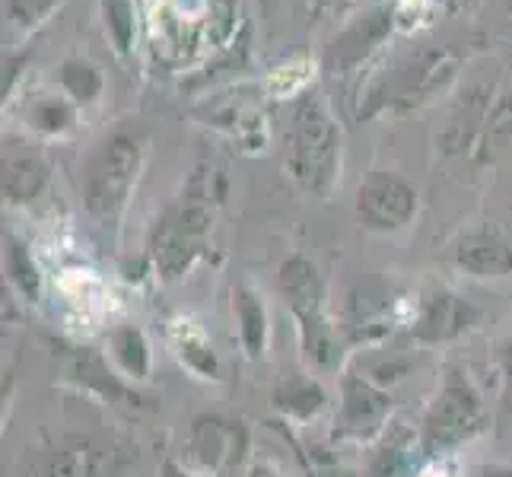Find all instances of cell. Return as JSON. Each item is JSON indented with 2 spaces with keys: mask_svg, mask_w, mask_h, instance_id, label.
<instances>
[{
  "mask_svg": "<svg viewBox=\"0 0 512 477\" xmlns=\"http://www.w3.org/2000/svg\"><path fill=\"white\" fill-rule=\"evenodd\" d=\"M487 423V408L478 392V385L462 366H449L446 379L439 385V392L427 404L420 423H417V439H420V455L423 458H439L449 455L452 449L465 446L474 439Z\"/></svg>",
  "mask_w": 512,
  "mask_h": 477,
  "instance_id": "7a4b0ae2",
  "label": "cell"
},
{
  "mask_svg": "<svg viewBox=\"0 0 512 477\" xmlns=\"http://www.w3.org/2000/svg\"><path fill=\"white\" fill-rule=\"evenodd\" d=\"M140 163H144V150L131 134H112L93 153L83 179V201L99 226H115L118 217L125 214Z\"/></svg>",
  "mask_w": 512,
  "mask_h": 477,
  "instance_id": "3957f363",
  "label": "cell"
},
{
  "mask_svg": "<svg viewBox=\"0 0 512 477\" xmlns=\"http://www.w3.org/2000/svg\"><path fill=\"white\" fill-rule=\"evenodd\" d=\"M287 166L293 182L312 198H325L341 169V131L319 93L299 99L287 137Z\"/></svg>",
  "mask_w": 512,
  "mask_h": 477,
  "instance_id": "6da1fadb",
  "label": "cell"
},
{
  "mask_svg": "<svg viewBox=\"0 0 512 477\" xmlns=\"http://www.w3.org/2000/svg\"><path fill=\"white\" fill-rule=\"evenodd\" d=\"M105 26L112 29L118 51H131L134 42V7L131 0H105Z\"/></svg>",
  "mask_w": 512,
  "mask_h": 477,
  "instance_id": "cb8c5ba5",
  "label": "cell"
},
{
  "mask_svg": "<svg viewBox=\"0 0 512 477\" xmlns=\"http://www.w3.org/2000/svg\"><path fill=\"white\" fill-rule=\"evenodd\" d=\"M271 404L284 420H312L315 414L325 411L328 395H325L319 379L309 376V373H299V376H290L274 388Z\"/></svg>",
  "mask_w": 512,
  "mask_h": 477,
  "instance_id": "d6986e66",
  "label": "cell"
},
{
  "mask_svg": "<svg viewBox=\"0 0 512 477\" xmlns=\"http://www.w3.org/2000/svg\"><path fill=\"white\" fill-rule=\"evenodd\" d=\"M452 261L458 271L481 280L512 277V245L493 233H468L455 242Z\"/></svg>",
  "mask_w": 512,
  "mask_h": 477,
  "instance_id": "5bb4252c",
  "label": "cell"
},
{
  "mask_svg": "<svg viewBox=\"0 0 512 477\" xmlns=\"http://www.w3.org/2000/svg\"><path fill=\"white\" fill-rule=\"evenodd\" d=\"M109 357L121 369V376L131 382H147L153 369V350L150 338L140 325L121 322L109 331Z\"/></svg>",
  "mask_w": 512,
  "mask_h": 477,
  "instance_id": "ac0fdd59",
  "label": "cell"
},
{
  "mask_svg": "<svg viewBox=\"0 0 512 477\" xmlns=\"http://www.w3.org/2000/svg\"><path fill=\"white\" fill-rule=\"evenodd\" d=\"M252 449V433L245 420L229 414H198L191 417L185 433V458L201 471L226 474L245 465Z\"/></svg>",
  "mask_w": 512,
  "mask_h": 477,
  "instance_id": "8992f818",
  "label": "cell"
},
{
  "mask_svg": "<svg viewBox=\"0 0 512 477\" xmlns=\"http://www.w3.org/2000/svg\"><path fill=\"white\" fill-rule=\"evenodd\" d=\"M293 322H296V338H299V357H303L309 373L341 376L350 344L344 338L341 325L328 315V309L293 315Z\"/></svg>",
  "mask_w": 512,
  "mask_h": 477,
  "instance_id": "30bf717a",
  "label": "cell"
},
{
  "mask_svg": "<svg viewBox=\"0 0 512 477\" xmlns=\"http://www.w3.org/2000/svg\"><path fill=\"white\" fill-rule=\"evenodd\" d=\"M455 70V58L446 48H423L417 55L395 70V77L385 83V96L369 105L376 112L379 105H395V109H411L423 99H430L439 86H443Z\"/></svg>",
  "mask_w": 512,
  "mask_h": 477,
  "instance_id": "9c48e42d",
  "label": "cell"
},
{
  "mask_svg": "<svg viewBox=\"0 0 512 477\" xmlns=\"http://www.w3.org/2000/svg\"><path fill=\"white\" fill-rule=\"evenodd\" d=\"M70 121H74V112L61 99H39L29 109V125L42 134H61L70 128Z\"/></svg>",
  "mask_w": 512,
  "mask_h": 477,
  "instance_id": "603a6c76",
  "label": "cell"
},
{
  "mask_svg": "<svg viewBox=\"0 0 512 477\" xmlns=\"http://www.w3.org/2000/svg\"><path fill=\"white\" fill-rule=\"evenodd\" d=\"M55 4L58 0H7V13H10L13 23L32 26V23H39Z\"/></svg>",
  "mask_w": 512,
  "mask_h": 477,
  "instance_id": "d4e9b609",
  "label": "cell"
},
{
  "mask_svg": "<svg viewBox=\"0 0 512 477\" xmlns=\"http://www.w3.org/2000/svg\"><path fill=\"white\" fill-rule=\"evenodd\" d=\"M395 398L385 385L366 379L357 369H344L338 379V414H334V439L350 443H376L392 423Z\"/></svg>",
  "mask_w": 512,
  "mask_h": 477,
  "instance_id": "5b68a950",
  "label": "cell"
},
{
  "mask_svg": "<svg viewBox=\"0 0 512 477\" xmlns=\"http://www.w3.org/2000/svg\"><path fill=\"white\" fill-rule=\"evenodd\" d=\"M214 226V207H210L207 194H188L179 204H172L166 214L156 220L153 229V261L156 271L175 280L191 264L204 255V245Z\"/></svg>",
  "mask_w": 512,
  "mask_h": 477,
  "instance_id": "277c9868",
  "label": "cell"
},
{
  "mask_svg": "<svg viewBox=\"0 0 512 477\" xmlns=\"http://www.w3.org/2000/svg\"><path fill=\"white\" fill-rule=\"evenodd\" d=\"M233 315L239 322V344L245 350V357L261 360L264 353H268V341H271V318H268V306H264L261 293L249 284H236Z\"/></svg>",
  "mask_w": 512,
  "mask_h": 477,
  "instance_id": "2e32d148",
  "label": "cell"
},
{
  "mask_svg": "<svg viewBox=\"0 0 512 477\" xmlns=\"http://www.w3.org/2000/svg\"><path fill=\"white\" fill-rule=\"evenodd\" d=\"M478 322H481V309L471 299L436 287L417 299V312L408 334L420 347H443L468 334Z\"/></svg>",
  "mask_w": 512,
  "mask_h": 477,
  "instance_id": "ba28073f",
  "label": "cell"
},
{
  "mask_svg": "<svg viewBox=\"0 0 512 477\" xmlns=\"http://www.w3.org/2000/svg\"><path fill=\"white\" fill-rule=\"evenodd\" d=\"M51 179V166L39 150L10 140L4 147V198L10 204H29L45 191Z\"/></svg>",
  "mask_w": 512,
  "mask_h": 477,
  "instance_id": "4fadbf2b",
  "label": "cell"
},
{
  "mask_svg": "<svg viewBox=\"0 0 512 477\" xmlns=\"http://www.w3.org/2000/svg\"><path fill=\"white\" fill-rule=\"evenodd\" d=\"M160 477H201V474L188 465H182V462H175V458H166L163 468H160Z\"/></svg>",
  "mask_w": 512,
  "mask_h": 477,
  "instance_id": "83f0119b",
  "label": "cell"
},
{
  "mask_svg": "<svg viewBox=\"0 0 512 477\" xmlns=\"http://www.w3.org/2000/svg\"><path fill=\"white\" fill-rule=\"evenodd\" d=\"M277 287H280V296L287 299V306H290L293 315L328 309L325 306V280H322L319 268H315L306 255L293 252L290 258L280 261Z\"/></svg>",
  "mask_w": 512,
  "mask_h": 477,
  "instance_id": "9a60e30c",
  "label": "cell"
},
{
  "mask_svg": "<svg viewBox=\"0 0 512 477\" xmlns=\"http://www.w3.org/2000/svg\"><path fill=\"white\" fill-rule=\"evenodd\" d=\"M417 214V188L398 172H369L357 188V220L369 233H398Z\"/></svg>",
  "mask_w": 512,
  "mask_h": 477,
  "instance_id": "52a82bcc",
  "label": "cell"
},
{
  "mask_svg": "<svg viewBox=\"0 0 512 477\" xmlns=\"http://www.w3.org/2000/svg\"><path fill=\"white\" fill-rule=\"evenodd\" d=\"M169 341H172L175 360H179L191 376L207 379V382L220 379L217 350H214V344H210L207 334H204V328L194 325L191 318H179V322H172Z\"/></svg>",
  "mask_w": 512,
  "mask_h": 477,
  "instance_id": "e0dca14e",
  "label": "cell"
},
{
  "mask_svg": "<svg viewBox=\"0 0 512 477\" xmlns=\"http://www.w3.org/2000/svg\"><path fill=\"white\" fill-rule=\"evenodd\" d=\"M500 366H503V382H506V398H512V341L500 350Z\"/></svg>",
  "mask_w": 512,
  "mask_h": 477,
  "instance_id": "f1b7e54d",
  "label": "cell"
},
{
  "mask_svg": "<svg viewBox=\"0 0 512 477\" xmlns=\"http://www.w3.org/2000/svg\"><path fill=\"white\" fill-rule=\"evenodd\" d=\"M414 452H420L417 430L395 417L376 443H369V455L360 477H408L414 465Z\"/></svg>",
  "mask_w": 512,
  "mask_h": 477,
  "instance_id": "7c38bea8",
  "label": "cell"
},
{
  "mask_svg": "<svg viewBox=\"0 0 512 477\" xmlns=\"http://www.w3.org/2000/svg\"><path fill=\"white\" fill-rule=\"evenodd\" d=\"M277 427H280V430H284V436H287V443L293 446V452H296V462H299V468H303V477H322V474H319V468H315V465L309 462V452H306L303 446H299V439H296V436H293V433L287 430V423H284V420H280V423H277Z\"/></svg>",
  "mask_w": 512,
  "mask_h": 477,
  "instance_id": "484cf974",
  "label": "cell"
},
{
  "mask_svg": "<svg viewBox=\"0 0 512 477\" xmlns=\"http://www.w3.org/2000/svg\"><path fill=\"white\" fill-rule=\"evenodd\" d=\"M125 458L121 449L99 446L93 439H64L42 455L29 477H105L125 465Z\"/></svg>",
  "mask_w": 512,
  "mask_h": 477,
  "instance_id": "8fae6325",
  "label": "cell"
},
{
  "mask_svg": "<svg viewBox=\"0 0 512 477\" xmlns=\"http://www.w3.org/2000/svg\"><path fill=\"white\" fill-rule=\"evenodd\" d=\"M252 477H284V474H280L277 468H271V465H255Z\"/></svg>",
  "mask_w": 512,
  "mask_h": 477,
  "instance_id": "f546056e",
  "label": "cell"
},
{
  "mask_svg": "<svg viewBox=\"0 0 512 477\" xmlns=\"http://www.w3.org/2000/svg\"><path fill=\"white\" fill-rule=\"evenodd\" d=\"M468 477H512V465L503 462H481L468 471Z\"/></svg>",
  "mask_w": 512,
  "mask_h": 477,
  "instance_id": "4316f807",
  "label": "cell"
},
{
  "mask_svg": "<svg viewBox=\"0 0 512 477\" xmlns=\"http://www.w3.org/2000/svg\"><path fill=\"white\" fill-rule=\"evenodd\" d=\"M7 277H10V284L13 290L20 293L26 303H39L42 299V274H39V264H35L32 252H29V245L20 242L16 236H7Z\"/></svg>",
  "mask_w": 512,
  "mask_h": 477,
  "instance_id": "44dd1931",
  "label": "cell"
},
{
  "mask_svg": "<svg viewBox=\"0 0 512 477\" xmlns=\"http://www.w3.org/2000/svg\"><path fill=\"white\" fill-rule=\"evenodd\" d=\"M61 86L77 102L86 105V102H93L102 93V77H99V70L93 64H86V61H67L61 67Z\"/></svg>",
  "mask_w": 512,
  "mask_h": 477,
  "instance_id": "7402d4cb",
  "label": "cell"
},
{
  "mask_svg": "<svg viewBox=\"0 0 512 477\" xmlns=\"http://www.w3.org/2000/svg\"><path fill=\"white\" fill-rule=\"evenodd\" d=\"M67 376L74 379L80 388H93V392L105 395L109 401H125V404H137V392L121 385V379H115L109 373V366L99 357L96 350L90 347H77L74 357H70V366H67Z\"/></svg>",
  "mask_w": 512,
  "mask_h": 477,
  "instance_id": "ffe728a7",
  "label": "cell"
}]
</instances>
